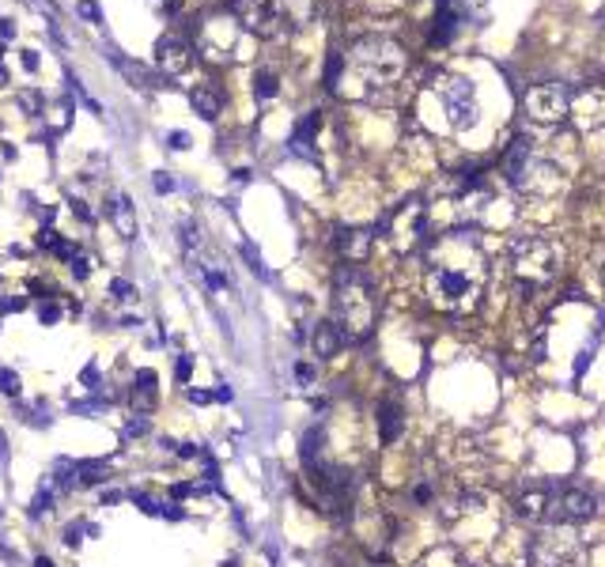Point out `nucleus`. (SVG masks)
Instances as JSON below:
<instances>
[{
    "label": "nucleus",
    "instance_id": "nucleus-33",
    "mask_svg": "<svg viewBox=\"0 0 605 567\" xmlns=\"http://www.w3.org/2000/svg\"><path fill=\"white\" fill-rule=\"evenodd\" d=\"M148 412H136V416L133 420H125V435H129V439H136V435H144V431H148Z\"/></svg>",
    "mask_w": 605,
    "mask_h": 567
},
{
    "label": "nucleus",
    "instance_id": "nucleus-37",
    "mask_svg": "<svg viewBox=\"0 0 605 567\" xmlns=\"http://www.w3.org/2000/svg\"><path fill=\"white\" fill-rule=\"evenodd\" d=\"M61 318V306L57 303H38V322H46V326H53V322Z\"/></svg>",
    "mask_w": 605,
    "mask_h": 567
},
{
    "label": "nucleus",
    "instance_id": "nucleus-18",
    "mask_svg": "<svg viewBox=\"0 0 605 567\" xmlns=\"http://www.w3.org/2000/svg\"><path fill=\"white\" fill-rule=\"evenodd\" d=\"M462 27V8L458 0H439V12H435V30H431V42L435 46H447L450 38L458 35Z\"/></svg>",
    "mask_w": 605,
    "mask_h": 567
},
{
    "label": "nucleus",
    "instance_id": "nucleus-14",
    "mask_svg": "<svg viewBox=\"0 0 605 567\" xmlns=\"http://www.w3.org/2000/svg\"><path fill=\"white\" fill-rule=\"evenodd\" d=\"M534 156H537V151H534V144H530L526 136H514V140H511V148H507V156H503V174H507V182H511L514 189H522Z\"/></svg>",
    "mask_w": 605,
    "mask_h": 567
},
{
    "label": "nucleus",
    "instance_id": "nucleus-38",
    "mask_svg": "<svg viewBox=\"0 0 605 567\" xmlns=\"http://www.w3.org/2000/svg\"><path fill=\"white\" fill-rule=\"evenodd\" d=\"M68 265H72V277H76V280H87V272H91V269H87V257L80 254V250L68 257Z\"/></svg>",
    "mask_w": 605,
    "mask_h": 567
},
{
    "label": "nucleus",
    "instance_id": "nucleus-40",
    "mask_svg": "<svg viewBox=\"0 0 605 567\" xmlns=\"http://www.w3.org/2000/svg\"><path fill=\"white\" fill-rule=\"evenodd\" d=\"M295 382H299V386H314V367H310V363H295Z\"/></svg>",
    "mask_w": 605,
    "mask_h": 567
},
{
    "label": "nucleus",
    "instance_id": "nucleus-36",
    "mask_svg": "<svg viewBox=\"0 0 605 567\" xmlns=\"http://www.w3.org/2000/svg\"><path fill=\"white\" fill-rule=\"evenodd\" d=\"M151 189H156V193H171L174 189V178L167 174V170H156V174H151Z\"/></svg>",
    "mask_w": 605,
    "mask_h": 567
},
{
    "label": "nucleus",
    "instance_id": "nucleus-27",
    "mask_svg": "<svg viewBox=\"0 0 605 567\" xmlns=\"http://www.w3.org/2000/svg\"><path fill=\"white\" fill-rule=\"evenodd\" d=\"M72 113H76V106H72V99H61L50 106V129L53 133H61L64 125H72Z\"/></svg>",
    "mask_w": 605,
    "mask_h": 567
},
{
    "label": "nucleus",
    "instance_id": "nucleus-1",
    "mask_svg": "<svg viewBox=\"0 0 605 567\" xmlns=\"http://www.w3.org/2000/svg\"><path fill=\"white\" fill-rule=\"evenodd\" d=\"M484 284V257L473 231H447L427 257V291L439 306L462 310L477 303Z\"/></svg>",
    "mask_w": 605,
    "mask_h": 567
},
{
    "label": "nucleus",
    "instance_id": "nucleus-21",
    "mask_svg": "<svg viewBox=\"0 0 605 567\" xmlns=\"http://www.w3.org/2000/svg\"><path fill=\"white\" fill-rule=\"evenodd\" d=\"M106 212H110V220H114L118 234L133 239V234H136V212H133V201H129L125 193H114V197H110Z\"/></svg>",
    "mask_w": 605,
    "mask_h": 567
},
{
    "label": "nucleus",
    "instance_id": "nucleus-5",
    "mask_svg": "<svg viewBox=\"0 0 605 567\" xmlns=\"http://www.w3.org/2000/svg\"><path fill=\"white\" fill-rule=\"evenodd\" d=\"M583 556V545L575 537V526L545 522L530 537V564L534 567H575Z\"/></svg>",
    "mask_w": 605,
    "mask_h": 567
},
{
    "label": "nucleus",
    "instance_id": "nucleus-16",
    "mask_svg": "<svg viewBox=\"0 0 605 567\" xmlns=\"http://www.w3.org/2000/svg\"><path fill=\"white\" fill-rule=\"evenodd\" d=\"M341 344H348V340H344L337 322H318V326L310 329V348H314L318 360H333V355L341 352Z\"/></svg>",
    "mask_w": 605,
    "mask_h": 567
},
{
    "label": "nucleus",
    "instance_id": "nucleus-29",
    "mask_svg": "<svg viewBox=\"0 0 605 567\" xmlns=\"http://www.w3.org/2000/svg\"><path fill=\"white\" fill-rule=\"evenodd\" d=\"M19 390H23L19 375H15V371H8V367H0V393H4V397H19Z\"/></svg>",
    "mask_w": 605,
    "mask_h": 567
},
{
    "label": "nucleus",
    "instance_id": "nucleus-48",
    "mask_svg": "<svg viewBox=\"0 0 605 567\" xmlns=\"http://www.w3.org/2000/svg\"><path fill=\"white\" fill-rule=\"evenodd\" d=\"M35 567H57V564H53V560H46V556H38V564Z\"/></svg>",
    "mask_w": 605,
    "mask_h": 567
},
{
    "label": "nucleus",
    "instance_id": "nucleus-11",
    "mask_svg": "<svg viewBox=\"0 0 605 567\" xmlns=\"http://www.w3.org/2000/svg\"><path fill=\"white\" fill-rule=\"evenodd\" d=\"M386 227H390L393 242H398L401 250L424 242L427 239V212H424V205H420V201H405V205H401L398 212L386 220Z\"/></svg>",
    "mask_w": 605,
    "mask_h": 567
},
{
    "label": "nucleus",
    "instance_id": "nucleus-49",
    "mask_svg": "<svg viewBox=\"0 0 605 567\" xmlns=\"http://www.w3.org/2000/svg\"><path fill=\"white\" fill-rule=\"evenodd\" d=\"M4 80H8V72H4V68H0V84H4Z\"/></svg>",
    "mask_w": 605,
    "mask_h": 567
},
{
    "label": "nucleus",
    "instance_id": "nucleus-50",
    "mask_svg": "<svg viewBox=\"0 0 605 567\" xmlns=\"http://www.w3.org/2000/svg\"><path fill=\"white\" fill-rule=\"evenodd\" d=\"M602 284H605V269H602Z\"/></svg>",
    "mask_w": 605,
    "mask_h": 567
},
{
    "label": "nucleus",
    "instance_id": "nucleus-15",
    "mask_svg": "<svg viewBox=\"0 0 605 567\" xmlns=\"http://www.w3.org/2000/svg\"><path fill=\"white\" fill-rule=\"evenodd\" d=\"M110 61H114V68H118L125 80H133V87H140V91H156V87H163V76H159L156 68H148V64L125 61L118 50H110Z\"/></svg>",
    "mask_w": 605,
    "mask_h": 567
},
{
    "label": "nucleus",
    "instance_id": "nucleus-9",
    "mask_svg": "<svg viewBox=\"0 0 605 567\" xmlns=\"http://www.w3.org/2000/svg\"><path fill=\"white\" fill-rule=\"evenodd\" d=\"M231 15H235V23L242 30H250V35H261V38H272L280 30V8L277 0H227Z\"/></svg>",
    "mask_w": 605,
    "mask_h": 567
},
{
    "label": "nucleus",
    "instance_id": "nucleus-45",
    "mask_svg": "<svg viewBox=\"0 0 605 567\" xmlns=\"http://www.w3.org/2000/svg\"><path fill=\"white\" fill-rule=\"evenodd\" d=\"M0 38H15V23L12 19H0Z\"/></svg>",
    "mask_w": 605,
    "mask_h": 567
},
{
    "label": "nucleus",
    "instance_id": "nucleus-24",
    "mask_svg": "<svg viewBox=\"0 0 605 567\" xmlns=\"http://www.w3.org/2000/svg\"><path fill=\"white\" fill-rule=\"evenodd\" d=\"M322 443H326V431H322V427H310V431L303 435V447H299V454H303V465H306V469H310V465H318Z\"/></svg>",
    "mask_w": 605,
    "mask_h": 567
},
{
    "label": "nucleus",
    "instance_id": "nucleus-4",
    "mask_svg": "<svg viewBox=\"0 0 605 567\" xmlns=\"http://www.w3.org/2000/svg\"><path fill=\"white\" fill-rule=\"evenodd\" d=\"M507 257H511V277L522 291H541L560 272V254L541 234H514L507 242Z\"/></svg>",
    "mask_w": 605,
    "mask_h": 567
},
{
    "label": "nucleus",
    "instance_id": "nucleus-47",
    "mask_svg": "<svg viewBox=\"0 0 605 567\" xmlns=\"http://www.w3.org/2000/svg\"><path fill=\"white\" fill-rule=\"evenodd\" d=\"M212 397H216V401H231V386H216V390H212Z\"/></svg>",
    "mask_w": 605,
    "mask_h": 567
},
{
    "label": "nucleus",
    "instance_id": "nucleus-20",
    "mask_svg": "<svg viewBox=\"0 0 605 567\" xmlns=\"http://www.w3.org/2000/svg\"><path fill=\"white\" fill-rule=\"evenodd\" d=\"M189 106L197 110L205 121H216L220 118L223 99H220V91H216L212 84H197V87H189Z\"/></svg>",
    "mask_w": 605,
    "mask_h": 567
},
{
    "label": "nucleus",
    "instance_id": "nucleus-30",
    "mask_svg": "<svg viewBox=\"0 0 605 567\" xmlns=\"http://www.w3.org/2000/svg\"><path fill=\"white\" fill-rule=\"evenodd\" d=\"M80 533H87V522H72V526H64V533H61V541H64V548H80Z\"/></svg>",
    "mask_w": 605,
    "mask_h": 567
},
{
    "label": "nucleus",
    "instance_id": "nucleus-32",
    "mask_svg": "<svg viewBox=\"0 0 605 567\" xmlns=\"http://www.w3.org/2000/svg\"><path fill=\"white\" fill-rule=\"evenodd\" d=\"M110 295H114L118 303H133V299H136V288H133L129 280H114V284H110Z\"/></svg>",
    "mask_w": 605,
    "mask_h": 567
},
{
    "label": "nucleus",
    "instance_id": "nucleus-46",
    "mask_svg": "<svg viewBox=\"0 0 605 567\" xmlns=\"http://www.w3.org/2000/svg\"><path fill=\"white\" fill-rule=\"evenodd\" d=\"M23 64L35 72V68H38V53H35V50H23Z\"/></svg>",
    "mask_w": 605,
    "mask_h": 567
},
{
    "label": "nucleus",
    "instance_id": "nucleus-31",
    "mask_svg": "<svg viewBox=\"0 0 605 567\" xmlns=\"http://www.w3.org/2000/svg\"><path fill=\"white\" fill-rule=\"evenodd\" d=\"M174 378H178V386H185V382L193 378V355H189V352L174 360Z\"/></svg>",
    "mask_w": 605,
    "mask_h": 567
},
{
    "label": "nucleus",
    "instance_id": "nucleus-6",
    "mask_svg": "<svg viewBox=\"0 0 605 567\" xmlns=\"http://www.w3.org/2000/svg\"><path fill=\"white\" fill-rule=\"evenodd\" d=\"M239 46H242V27L235 23V15H212V19L201 23L197 30V50L216 57V61H231L239 57Z\"/></svg>",
    "mask_w": 605,
    "mask_h": 567
},
{
    "label": "nucleus",
    "instance_id": "nucleus-39",
    "mask_svg": "<svg viewBox=\"0 0 605 567\" xmlns=\"http://www.w3.org/2000/svg\"><path fill=\"white\" fill-rule=\"evenodd\" d=\"M242 257H246V261H250V269H254L257 277H269V272H265V265H261V257H257V250H254V246H242Z\"/></svg>",
    "mask_w": 605,
    "mask_h": 567
},
{
    "label": "nucleus",
    "instance_id": "nucleus-8",
    "mask_svg": "<svg viewBox=\"0 0 605 567\" xmlns=\"http://www.w3.org/2000/svg\"><path fill=\"white\" fill-rule=\"evenodd\" d=\"M439 99L447 106V118L454 129H469L477 121V95H473V84L462 76H443L439 80Z\"/></svg>",
    "mask_w": 605,
    "mask_h": 567
},
{
    "label": "nucleus",
    "instance_id": "nucleus-13",
    "mask_svg": "<svg viewBox=\"0 0 605 567\" xmlns=\"http://www.w3.org/2000/svg\"><path fill=\"white\" fill-rule=\"evenodd\" d=\"M552 499H556V488L552 484H534L519 496V518L526 522H548L552 518Z\"/></svg>",
    "mask_w": 605,
    "mask_h": 567
},
{
    "label": "nucleus",
    "instance_id": "nucleus-42",
    "mask_svg": "<svg viewBox=\"0 0 605 567\" xmlns=\"http://www.w3.org/2000/svg\"><path fill=\"white\" fill-rule=\"evenodd\" d=\"M167 140H171V148H174V151H185V148H189V133H171Z\"/></svg>",
    "mask_w": 605,
    "mask_h": 567
},
{
    "label": "nucleus",
    "instance_id": "nucleus-19",
    "mask_svg": "<svg viewBox=\"0 0 605 567\" xmlns=\"http://www.w3.org/2000/svg\"><path fill=\"white\" fill-rule=\"evenodd\" d=\"M401 431H405V409L398 401H382L378 405V435H382V443L401 439Z\"/></svg>",
    "mask_w": 605,
    "mask_h": 567
},
{
    "label": "nucleus",
    "instance_id": "nucleus-7",
    "mask_svg": "<svg viewBox=\"0 0 605 567\" xmlns=\"http://www.w3.org/2000/svg\"><path fill=\"white\" fill-rule=\"evenodd\" d=\"M522 106H526V113L537 125H556L571 110V91L564 84H534L522 95Z\"/></svg>",
    "mask_w": 605,
    "mask_h": 567
},
{
    "label": "nucleus",
    "instance_id": "nucleus-10",
    "mask_svg": "<svg viewBox=\"0 0 605 567\" xmlns=\"http://www.w3.org/2000/svg\"><path fill=\"white\" fill-rule=\"evenodd\" d=\"M594 510H598V499H594L586 488H556L552 518H548V522L583 526V522H590V518H594Z\"/></svg>",
    "mask_w": 605,
    "mask_h": 567
},
{
    "label": "nucleus",
    "instance_id": "nucleus-28",
    "mask_svg": "<svg viewBox=\"0 0 605 567\" xmlns=\"http://www.w3.org/2000/svg\"><path fill=\"white\" fill-rule=\"evenodd\" d=\"M50 510H53V484L46 481L42 488L35 492V499H30V514L38 518V514H50Z\"/></svg>",
    "mask_w": 605,
    "mask_h": 567
},
{
    "label": "nucleus",
    "instance_id": "nucleus-43",
    "mask_svg": "<svg viewBox=\"0 0 605 567\" xmlns=\"http://www.w3.org/2000/svg\"><path fill=\"white\" fill-rule=\"evenodd\" d=\"M185 397H189L193 405H208V401H216V397L208 393V390H185Z\"/></svg>",
    "mask_w": 605,
    "mask_h": 567
},
{
    "label": "nucleus",
    "instance_id": "nucleus-12",
    "mask_svg": "<svg viewBox=\"0 0 605 567\" xmlns=\"http://www.w3.org/2000/svg\"><path fill=\"white\" fill-rule=\"evenodd\" d=\"M193 61H197V46L185 42V38H159L156 42V68L159 76H185V72L193 68Z\"/></svg>",
    "mask_w": 605,
    "mask_h": 567
},
{
    "label": "nucleus",
    "instance_id": "nucleus-3",
    "mask_svg": "<svg viewBox=\"0 0 605 567\" xmlns=\"http://www.w3.org/2000/svg\"><path fill=\"white\" fill-rule=\"evenodd\" d=\"M409 53L401 50V42L386 35H367L348 50V76H356L367 87H390L405 76Z\"/></svg>",
    "mask_w": 605,
    "mask_h": 567
},
{
    "label": "nucleus",
    "instance_id": "nucleus-2",
    "mask_svg": "<svg viewBox=\"0 0 605 567\" xmlns=\"http://www.w3.org/2000/svg\"><path fill=\"white\" fill-rule=\"evenodd\" d=\"M375 318H378V299L371 280L356 265H344L333 284V322L341 326L344 340H363L375 329Z\"/></svg>",
    "mask_w": 605,
    "mask_h": 567
},
{
    "label": "nucleus",
    "instance_id": "nucleus-25",
    "mask_svg": "<svg viewBox=\"0 0 605 567\" xmlns=\"http://www.w3.org/2000/svg\"><path fill=\"white\" fill-rule=\"evenodd\" d=\"M53 488H61V492H76L80 488V481H76V461H57V469H53Z\"/></svg>",
    "mask_w": 605,
    "mask_h": 567
},
{
    "label": "nucleus",
    "instance_id": "nucleus-34",
    "mask_svg": "<svg viewBox=\"0 0 605 567\" xmlns=\"http://www.w3.org/2000/svg\"><path fill=\"white\" fill-rule=\"evenodd\" d=\"M76 12L84 15L87 23H95V27H99V23H102V8L95 4V0H80V4H76Z\"/></svg>",
    "mask_w": 605,
    "mask_h": 567
},
{
    "label": "nucleus",
    "instance_id": "nucleus-17",
    "mask_svg": "<svg viewBox=\"0 0 605 567\" xmlns=\"http://www.w3.org/2000/svg\"><path fill=\"white\" fill-rule=\"evenodd\" d=\"M371 239H375V234L363 231V227H341V231H337V250H341L344 261L356 265V261H363V257H367Z\"/></svg>",
    "mask_w": 605,
    "mask_h": 567
},
{
    "label": "nucleus",
    "instance_id": "nucleus-41",
    "mask_svg": "<svg viewBox=\"0 0 605 567\" xmlns=\"http://www.w3.org/2000/svg\"><path fill=\"white\" fill-rule=\"evenodd\" d=\"M99 382H102L99 367H95V363H87V367H84V386H87V390H99Z\"/></svg>",
    "mask_w": 605,
    "mask_h": 567
},
{
    "label": "nucleus",
    "instance_id": "nucleus-44",
    "mask_svg": "<svg viewBox=\"0 0 605 567\" xmlns=\"http://www.w3.org/2000/svg\"><path fill=\"white\" fill-rule=\"evenodd\" d=\"M121 496H125V492H118V488H106V492H102L99 499H102V503H118Z\"/></svg>",
    "mask_w": 605,
    "mask_h": 567
},
{
    "label": "nucleus",
    "instance_id": "nucleus-23",
    "mask_svg": "<svg viewBox=\"0 0 605 567\" xmlns=\"http://www.w3.org/2000/svg\"><path fill=\"white\" fill-rule=\"evenodd\" d=\"M76 481L80 488H99L106 481V465L102 461H76Z\"/></svg>",
    "mask_w": 605,
    "mask_h": 567
},
{
    "label": "nucleus",
    "instance_id": "nucleus-22",
    "mask_svg": "<svg viewBox=\"0 0 605 567\" xmlns=\"http://www.w3.org/2000/svg\"><path fill=\"white\" fill-rule=\"evenodd\" d=\"M156 382H159V375H156L151 367L136 371V375H133V401L148 409V405H151V397H156Z\"/></svg>",
    "mask_w": 605,
    "mask_h": 567
},
{
    "label": "nucleus",
    "instance_id": "nucleus-35",
    "mask_svg": "<svg viewBox=\"0 0 605 567\" xmlns=\"http://www.w3.org/2000/svg\"><path fill=\"white\" fill-rule=\"evenodd\" d=\"M129 499H136V503H140V510H144V514H151V518H156L159 510H163V507H159L151 496H144V492H129Z\"/></svg>",
    "mask_w": 605,
    "mask_h": 567
},
{
    "label": "nucleus",
    "instance_id": "nucleus-26",
    "mask_svg": "<svg viewBox=\"0 0 605 567\" xmlns=\"http://www.w3.org/2000/svg\"><path fill=\"white\" fill-rule=\"evenodd\" d=\"M280 91V80H277V72H269V68H261L254 76V95H257V102H269L272 95Z\"/></svg>",
    "mask_w": 605,
    "mask_h": 567
}]
</instances>
